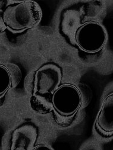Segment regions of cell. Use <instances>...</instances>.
Listing matches in <instances>:
<instances>
[{"label":"cell","instance_id":"5b68a950","mask_svg":"<svg viewBox=\"0 0 113 150\" xmlns=\"http://www.w3.org/2000/svg\"><path fill=\"white\" fill-rule=\"evenodd\" d=\"M38 137V129L34 124L26 122L16 128L10 137V149L33 150Z\"/></svg>","mask_w":113,"mask_h":150},{"label":"cell","instance_id":"52a82bcc","mask_svg":"<svg viewBox=\"0 0 113 150\" xmlns=\"http://www.w3.org/2000/svg\"><path fill=\"white\" fill-rule=\"evenodd\" d=\"M51 96L32 94L30 98V105L32 109L36 113L46 115L53 112V105Z\"/></svg>","mask_w":113,"mask_h":150},{"label":"cell","instance_id":"ba28073f","mask_svg":"<svg viewBox=\"0 0 113 150\" xmlns=\"http://www.w3.org/2000/svg\"><path fill=\"white\" fill-rule=\"evenodd\" d=\"M16 87L7 65L0 64V96L7 94L10 88Z\"/></svg>","mask_w":113,"mask_h":150},{"label":"cell","instance_id":"6da1fadb","mask_svg":"<svg viewBox=\"0 0 113 150\" xmlns=\"http://www.w3.org/2000/svg\"><path fill=\"white\" fill-rule=\"evenodd\" d=\"M42 16L39 5L32 1H14L3 13L7 28L16 32L35 27L40 23Z\"/></svg>","mask_w":113,"mask_h":150},{"label":"cell","instance_id":"8992f818","mask_svg":"<svg viewBox=\"0 0 113 150\" xmlns=\"http://www.w3.org/2000/svg\"><path fill=\"white\" fill-rule=\"evenodd\" d=\"M96 127L105 134L113 132V94L108 95L104 100L97 117Z\"/></svg>","mask_w":113,"mask_h":150},{"label":"cell","instance_id":"7c38bea8","mask_svg":"<svg viewBox=\"0 0 113 150\" xmlns=\"http://www.w3.org/2000/svg\"><path fill=\"white\" fill-rule=\"evenodd\" d=\"M6 96V94L0 96V107L3 106V105L4 104V102H5Z\"/></svg>","mask_w":113,"mask_h":150},{"label":"cell","instance_id":"277c9868","mask_svg":"<svg viewBox=\"0 0 113 150\" xmlns=\"http://www.w3.org/2000/svg\"><path fill=\"white\" fill-rule=\"evenodd\" d=\"M51 98L54 109L64 116L76 115L82 104L80 91L71 84L60 86Z\"/></svg>","mask_w":113,"mask_h":150},{"label":"cell","instance_id":"3957f363","mask_svg":"<svg viewBox=\"0 0 113 150\" xmlns=\"http://www.w3.org/2000/svg\"><path fill=\"white\" fill-rule=\"evenodd\" d=\"M62 79V70L57 64L43 65L35 72L33 94L51 96L60 86Z\"/></svg>","mask_w":113,"mask_h":150},{"label":"cell","instance_id":"30bf717a","mask_svg":"<svg viewBox=\"0 0 113 150\" xmlns=\"http://www.w3.org/2000/svg\"><path fill=\"white\" fill-rule=\"evenodd\" d=\"M7 29V26L4 23L3 18V14L0 13V33H3Z\"/></svg>","mask_w":113,"mask_h":150},{"label":"cell","instance_id":"7a4b0ae2","mask_svg":"<svg viewBox=\"0 0 113 150\" xmlns=\"http://www.w3.org/2000/svg\"><path fill=\"white\" fill-rule=\"evenodd\" d=\"M75 38L77 46L82 51L94 54L104 47L107 34L105 28L100 23L88 21L77 29Z\"/></svg>","mask_w":113,"mask_h":150},{"label":"cell","instance_id":"9c48e42d","mask_svg":"<svg viewBox=\"0 0 113 150\" xmlns=\"http://www.w3.org/2000/svg\"><path fill=\"white\" fill-rule=\"evenodd\" d=\"M53 118L55 122L60 126L63 127H69L74 121L76 115L72 116H64L57 112L54 109L53 110Z\"/></svg>","mask_w":113,"mask_h":150},{"label":"cell","instance_id":"8fae6325","mask_svg":"<svg viewBox=\"0 0 113 150\" xmlns=\"http://www.w3.org/2000/svg\"><path fill=\"white\" fill-rule=\"evenodd\" d=\"M53 149V148L51 146H50L48 145L45 144H40L38 145L33 148V149Z\"/></svg>","mask_w":113,"mask_h":150}]
</instances>
